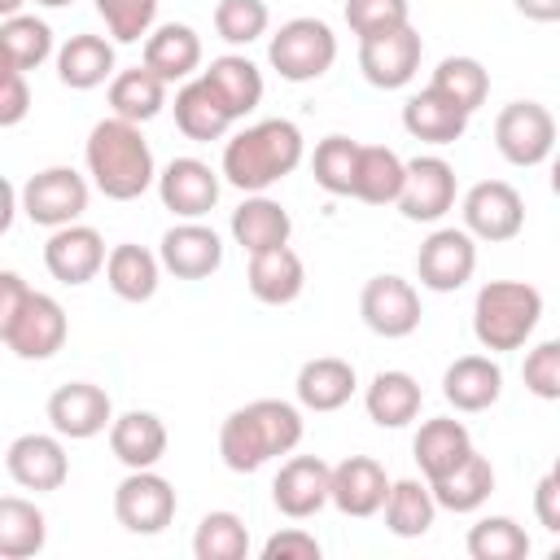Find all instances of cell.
I'll return each mask as SVG.
<instances>
[{"label": "cell", "mask_w": 560, "mask_h": 560, "mask_svg": "<svg viewBox=\"0 0 560 560\" xmlns=\"http://www.w3.org/2000/svg\"><path fill=\"white\" fill-rule=\"evenodd\" d=\"M35 4H44V9H66V4H74V0H35Z\"/></svg>", "instance_id": "cell-57"}, {"label": "cell", "mask_w": 560, "mask_h": 560, "mask_svg": "<svg viewBox=\"0 0 560 560\" xmlns=\"http://www.w3.org/2000/svg\"><path fill=\"white\" fill-rule=\"evenodd\" d=\"M328 468L332 464H324L319 455H293V459H284L280 472H276V481H271L276 508L284 516H293V521L315 516L328 503Z\"/></svg>", "instance_id": "cell-21"}, {"label": "cell", "mask_w": 560, "mask_h": 560, "mask_svg": "<svg viewBox=\"0 0 560 560\" xmlns=\"http://www.w3.org/2000/svg\"><path fill=\"white\" fill-rule=\"evenodd\" d=\"M271 22L267 0H219L214 4V31L228 44H254Z\"/></svg>", "instance_id": "cell-45"}, {"label": "cell", "mask_w": 560, "mask_h": 560, "mask_svg": "<svg viewBox=\"0 0 560 560\" xmlns=\"http://www.w3.org/2000/svg\"><path fill=\"white\" fill-rule=\"evenodd\" d=\"M464 232L472 241H512L525 228V201L508 179H481L464 192Z\"/></svg>", "instance_id": "cell-9"}, {"label": "cell", "mask_w": 560, "mask_h": 560, "mask_svg": "<svg viewBox=\"0 0 560 560\" xmlns=\"http://www.w3.org/2000/svg\"><path fill=\"white\" fill-rule=\"evenodd\" d=\"M26 114H31V88H26V74L13 70L0 79V127H18Z\"/></svg>", "instance_id": "cell-50"}, {"label": "cell", "mask_w": 560, "mask_h": 560, "mask_svg": "<svg viewBox=\"0 0 560 560\" xmlns=\"http://www.w3.org/2000/svg\"><path fill=\"white\" fill-rule=\"evenodd\" d=\"M4 74H13V61H9V52L0 48V79H4Z\"/></svg>", "instance_id": "cell-56"}, {"label": "cell", "mask_w": 560, "mask_h": 560, "mask_svg": "<svg viewBox=\"0 0 560 560\" xmlns=\"http://www.w3.org/2000/svg\"><path fill=\"white\" fill-rule=\"evenodd\" d=\"M468 118L451 96H442L438 88H420L407 105H402V127L407 136L424 140V144H455L468 131Z\"/></svg>", "instance_id": "cell-27"}, {"label": "cell", "mask_w": 560, "mask_h": 560, "mask_svg": "<svg viewBox=\"0 0 560 560\" xmlns=\"http://www.w3.org/2000/svg\"><path fill=\"white\" fill-rule=\"evenodd\" d=\"M22 4H26V0H0V18H13V13H22Z\"/></svg>", "instance_id": "cell-55"}, {"label": "cell", "mask_w": 560, "mask_h": 560, "mask_svg": "<svg viewBox=\"0 0 560 560\" xmlns=\"http://www.w3.org/2000/svg\"><path fill=\"white\" fill-rule=\"evenodd\" d=\"M359 315L376 337H411L420 328V293L402 276H372L359 293Z\"/></svg>", "instance_id": "cell-13"}, {"label": "cell", "mask_w": 560, "mask_h": 560, "mask_svg": "<svg viewBox=\"0 0 560 560\" xmlns=\"http://www.w3.org/2000/svg\"><path fill=\"white\" fill-rule=\"evenodd\" d=\"M66 332H70V324H66L61 302L52 293H35L31 289L22 311H18V319H13V328H9V337H4V346L18 359H52L66 346Z\"/></svg>", "instance_id": "cell-16"}, {"label": "cell", "mask_w": 560, "mask_h": 560, "mask_svg": "<svg viewBox=\"0 0 560 560\" xmlns=\"http://www.w3.org/2000/svg\"><path fill=\"white\" fill-rule=\"evenodd\" d=\"M306 144L298 122L289 118H262L245 131H236L223 149V179L241 192H267L284 175L298 171Z\"/></svg>", "instance_id": "cell-3"}, {"label": "cell", "mask_w": 560, "mask_h": 560, "mask_svg": "<svg viewBox=\"0 0 560 560\" xmlns=\"http://www.w3.org/2000/svg\"><path fill=\"white\" fill-rule=\"evenodd\" d=\"M249 551V529L236 512H206L192 534V556L197 560H245Z\"/></svg>", "instance_id": "cell-42"}, {"label": "cell", "mask_w": 560, "mask_h": 560, "mask_svg": "<svg viewBox=\"0 0 560 560\" xmlns=\"http://www.w3.org/2000/svg\"><path fill=\"white\" fill-rule=\"evenodd\" d=\"M289 232H293L289 210H284L280 201L262 197V192H249V197L232 210V241H236L245 254L289 245Z\"/></svg>", "instance_id": "cell-28"}, {"label": "cell", "mask_w": 560, "mask_h": 560, "mask_svg": "<svg viewBox=\"0 0 560 560\" xmlns=\"http://www.w3.org/2000/svg\"><path fill=\"white\" fill-rule=\"evenodd\" d=\"M302 442V411L284 398H254L236 407L219 429V455L232 472H258L267 459L289 455Z\"/></svg>", "instance_id": "cell-1"}, {"label": "cell", "mask_w": 560, "mask_h": 560, "mask_svg": "<svg viewBox=\"0 0 560 560\" xmlns=\"http://www.w3.org/2000/svg\"><path fill=\"white\" fill-rule=\"evenodd\" d=\"M420 402H424L420 381H416L411 372H398V368L376 372L372 385H368V394H363L368 420L381 424V429H402V424H411V420L420 416Z\"/></svg>", "instance_id": "cell-29"}, {"label": "cell", "mask_w": 560, "mask_h": 560, "mask_svg": "<svg viewBox=\"0 0 560 560\" xmlns=\"http://www.w3.org/2000/svg\"><path fill=\"white\" fill-rule=\"evenodd\" d=\"M4 468H9V477L22 490H35V494L61 490L66 477H70L66 446L52 433H22V438H13L9 451H4Z\"/></svg>", "instance_id": "cell-17"}, {"label": "cell", "mask_w": 560, "mask_h": 560, "mask_svg": "<svg viewBox=\"0 0 560 560\" xmlns=\"http://www.w3.org/2000/svg\"><path fill=\"white\" fill-rule=\"evenodd\" d=\"M385 529L398 534V538H420L433 529V516H438V503L429 494V481H416V477H402V481H389V494H385Z\"/></svg>", "instance_id": "cell-36"}, {"label": "cell", "mask_w": 560, "mask_h": 560, "mask_svg": "<svg viewBox=\"0 0 560 560\" xmlns=\"http://www.w3.org/2000/svg\"><path fill=\"white\" fill-rule=\"evenodd\" d=\"M534 512L547 534H560V477L556 472H542V481L534 490Z\"/></svg>", "instance_id": "cell-52"}, {"label": "cell", "mask_w": 560, "mask_h": 560, "mask_svg": "<svg viewBox=\"0 0 560 560\" xmlns=\"http://www.w3.org/2000/svg\"><path fill=\"white\" fill-rule=\"evenodd\" d=\"M293 389H298V402L306 411H337L354 398L359 376H354V363H346L337 354H319V359H306L298 368Z\"/></svg>", "instance_id": "cell-23"}, {"label": "cell", "mask_w": 560, "mask_h": 560, "mask_svg": "<svg viewBox=\"0 0 560 560\" xmlns=\"http://www.w3.org/2000/svg\"><path fill=\"white\" fill-rule=\"evenodd\" d=\"M26 293H31V284L18 271H0V341L9 337V328H13V319H18L22 302H26Z\"/></svg>", "instance_id": "cell-51"}, {"label": "cell", "mask_w": 560, "mask_h": 560, "mask_svg": "<svg viewBox=\"0 0 560 560\" xmlns=\"http://www.w3.org/2000/svg\"><path fill=\"white\" fill-rule=\"evenodd\" d=\"M18 210L39 228L79 223V214L88 210V179L70 166H44L22 184Z\"/></svg>", "instance_id": "cell-6"}, {"label": "cell", "mask_w": 560, "mask_h": 560, "mask_svg": "<svg viewBox=\"0 0 560 560\" xmlns=\"http://www.w3.org/2000/svg\"><path fill=\"white\" fill-rule=\"evenodd\" d=\"M429 88H438V92L451 96L464 114H472V109H481L486 96H490V74H486V66H481L477 57H442Z\"/></svg>", "instance_id": "cell-41"}, {"label": "cell", "mask_w": 560, "mask_h": 560, "mask_svg": "<svg viewBox=\"0 0 560 560\" xmlns=\"http://www.w3.org/2000/svg\"><path fill=\"white\" fill-rule=\"evenodd\" d=\"M162 105H166V83L153 70H144V66L122 70V74L109 79V109H114V118L149 122V118L162 114Z\"/></svg>", "instance_id": "cell-38"}, {"label": "cell", "mask_w": 560, "mask_h": 560, "mask_svg": "<svg viewBox=\"0 0 560 560\" xmlns=\"http://www.w3.org/2000/svg\"><path fill=\"white\" fill-rule=\"evenodd\" d=\"M48 538V521L31 499L4 494L0 499V560H26L39 556Z\"/></svg>", "instance_id": "cell-37"}, {"label": "cell", "mask_w": 560, "mask_h": 560, "mask_svg": "<svg viewBox=\"0 0 560 560\" xmlns=\"http://www.w3.org/2000/svg\"><path fill=\"white\" fill-rule=\"evenodd\" d=\"M411 4L407 0H346V22L359 39L368 35H385L394 26H407Z\"/></svg>", "instance_id": "cell-47"}, {"label": "cell", "mask_w": 560, "mask_h": 560, "mask_svg": "<svg viewBox=\"0 0 560 560\" xmlns=\"http://www.w3.org/2000/svg\"><path fill=\"white\" fill-rule=\"evenodd\" d=\"M389 494V477L372 455H346L328 468V503L341 516H376Z\"/></svg>", "instance_id": "cell-18"}, {"label": "cell", "mask_w": 560, "mask_h": 560, "mask_svg": "<svg viewBox=\"0 0 560 560\" xmlns=\"http://www.w3.org/2000/svg\"><path fill=\"white\" fill-rule=\"evenodd\" d=\"M472 451V433L464 429V420H451V416H438V420H424L416 442H411V455L424 472V481H438L446 477L464 455Z\"/></svg>", "instance_id": "cell-31"}, {"label": "cell", "mask_w": 560, "mask_h": 560, "mask_svg": "<svg viewBox=\"0 0 560 560\" xmlns=\"http://www.w3.org/2000/svg\"><path fill=\"white\" fill-rule=\"evenodd\" d=\"M429 494H433V503L446 508V512H477V508L494 494V468H490L486 455L468 451L446 477L429 481Z\"/></svg>", "instance_id": "cell-32"}, {"label": "cell", "mask_w": 560, "mask_h": 560, "mask_svg": "<svg viewBox=\"0 0 560 560\" xmlns=\"http://www.w3.org/2000/svg\"><path fill=\"white\" fill-rule=\"evenodd\" d=\"M398 188H402V158L385 144H359L350 197H359L368 206H389V201H398Z\"/></svg>", "instance_id": "cell-39"}, {"label": "cell", "mask_w": 560, "mask_h": 560, "mask_svg": "<svg viewBox=\"0 0 560 560\" xmlns=\"http://www.w3.org/2000/svg\"><path fill=\"white\" fill-rule=\"evenodd\" d=\"M394 206L411 223H438L455 206V166L433 153L402 162V188Z\"/></svg>", "instance_id": "cell-11"}, {"label": "cell", "mask_w": 560, "mask_h": 560, "mask_svg": "<svg viewBox=\"0 0 560 560\" xmlns=\"http://www.w3.org/2000/svg\"><path fill=\"white\" fill-rule=\"evenodd\" d=\"M96 13L105 18V31L118 44H136L153 31L158 18V0H96Z\"/></svg>", "instance_id": "cell-46"}, {"label": "cell", "mask_w": 560, "mask_h": 560, "mask_svg": "<svg viewBox=\"0 0 560 560\" xmlns=\"http://www.w3.org/2000/svg\"><path fill=\"white\" fill-rule=\"evenodd\" d=\"M521 376H525V389H529V394L556 402V398H560V341H538V346L525 354Z\"/></svg>", "instance_id": "cell-48"}, {"label": "cell", "mask_w": 560, "mask_h": 560, "mask_svg": "<svg viewBox=\"0 0 560 560\" xmlns=\"http://www.w3.org/2000/svg\"><path fill=\"white\" fill-rule=\"evenodd\" d=\"M503 394V368L490 354H464L442 372V398L455 411H486Z\"/></svg>", "instance_id": "cell-22"}, {"label": "cell", "mask_w": 560, "mask_h": 560, "mask_svg": "<svg viewBox=\"0 0 560 560\" xmlns=\"http://www.w3.org/2000/svg\"><path fill=\"white\" fill-rule=\"evenodd\" d=\"M175 508H179L175 486L153 468H131L114 486V516L127 534H162L175 521Z\"/></svg>", "instance_id": "cell-8"}, {"label": "cell", "mask_w": 560, "mask_h": 560, "mask_svg": "<svg viewBox=\"0 0 560 560\" xmlns=\"http://www.w3.org/2000/svg\"><path fill=\"white\" fill-rule=\"evenodd\" d=\"M206 79H210V88L223 96V105L232 109V118L254 114L258 101H262V70H258L249 57H241V52L214 57L210 70H206Z\"/></svg>", "instance_id": "cell-35"}, {"label": "cell", "mask_w": 560, "mask_h": 560, "mask_svg": "<svg viewBox=\"0 0 560 560\" xmlns=\"http://www.w3.org/2000/svg\"><path fill=\"white\" fill-rule=\"evenodd\" d=\"M201 66V35L184 22H162L144 35V70H153L162 83H179Z\"/></svg>", "instance_id": "cell-25"}, {"label": "cell", "mask_w": 560, "mask_h": 560, "mask_svg": "<svg viewBox=\"0 0 560 560\" xmlns=\"http://www.w3.org/2000/svg\"><path fill=\"white\" fill-rule=\"evenodd\" d=\"M158 262L175 276V280H206L219 271L223 262V241L214 228H206L201 219H184L162 236Z\"/></svg>", "instance_id": "cell-19"}, {"label": "cell", "mask_w": 560, "mask_h": 560, "mask_svg": "<svg viewBox=\"0 0 560 560\" xmlns=\"http://www.w3.org/2000/svg\"><path fill=\"white\" fill-rule=\"evenodd\" d=\"M516 13H525L529 22H556L560 18V0H512Z\"/></svg>", "instance_id": "cell-53"}, {"label": "cell", "mask_w": 560, "mask_h": 560, "mask_svg": "<svg viewBox=\"0 0 560 560\" xmlns=\"http://www.w3.org/2000/svg\"><path fill=\"white\" fill-rule=\"evenodd\" d=\"M494 149L512 166H542L556 149V118L538 101H512L494 118Z\"/></svg>", "instance_id": "cell-7"}, {"label": "cell", "mask_w": 560, "mask_h": 560, "mask_svg": "<svg viewBox=\"0 0 560 560\" xmlns=\"http://www.w3.org/2000/svg\"><path fill=\"white\" fill-rule=\"evenodd\" d=\"M468 556L472 560H521L529 556V534L512 516H481L468 529Z\"/></svg>", "instance_id": "cell-44"}, {"label": "cell", "mask_w": 560, "mask_h": 560, "mask_svg": "<svg viewBox=\"0 0 560 560\" xmlns=\"http://www.w3.org/2000/svg\"><path fill=\"white\" fill-rule=\"evenodd\" d=\"M13 219H18V188L0 175V236L13 228Z\"/></svg>", "instance_id": "cell-54"}, {"label": "cell", "mask_w": 560, "mask_h": 560, "mask_svg": "<svg viewBox=\"0 0 560 560\" xmlns=\"http://www.w3.org/2000/svg\"><path fill=\"white\" fill-rule=\"evenodd\" d=\"M158 276H162V262L144 245L127 241L105 254V280L122 302H149L158 293Z\"/></svg>", "instance_id": "cell-34"}, {"label": "cell", "mask_w": 560, "mask_h": 560, "mask_svg": "<svg viewBox=\"0 0 560 560\" xmlns=\"http://www.w3.org/2000/svg\"><path fill=\"white\" fill-rule=\"evenodd\" d=\"M0 48L9 52L13 70L26 74V70H35L52 57V26L35 13H13V18L0 22Z\"/></svg>", "instance_id": "cell-40"}, {"label": "cell", "mask_w": 560, "mask_h": 560, "mask_svg": "<svg viewBox=\"0 0 560 560\" xmlns=\"http://www.w3.org/2000/svg\"><path fill=\"white\" fill-rule=\"evenodd\" d=\"M175 127L188 136V140H219V136H228V127L236 122L232 118V109L223 105V96L210 88V79L206 74H197V79H188L179 92H175Z\"/></svg>", "instance_id": "cell-26"}, {"label": "cell", "mask_w": 560, "mask_h": 560, "mask_svg": "<svg viewBox=\"0 0 560 560\" xmlns=\"http://www.w3.org/2000/svg\"><path fill=\"white\" fill-rule=\"evenodd\" d=\"M114 74V44L105 35H70L57 48V79L74 92L101 88Z\"/></svg>", "instance_id": "cell-33"}, {"label": "cell", "mask_w": 560, "mask_h": 560, "mask_svg": "<svg viewBox=\"0 0 560 560\" xmlns=\"http://www.w3.org/2000/svg\"><path fill=\"white\" fill-rule=\"evenodd\" d=\"M83 158H88L92 184H96L109 201H136V197L149 192L153 179H158L153 149H149V140L140 136V122H127V118H101V122L88 131Z\"/></svg>", "instance_id": "cell-2"}, {"label": "cell", "mask_w": 560, "mask_h": 560, "mask_svg": "<svg viewBox=\"0 0 560 560\" xmlns=\"http://www.w3.org/2000/svg\"><path fill=\"white\" fill-rule=\"evenodd\" d=\"M109 451L127 468H153L166 455V424L153 411H122L109 420Z\"/></svg>", "instance_id": "cell-30"}, {"label": "cell", "mask_w": 560, "mask_h": 560, "mask_svg": "<svg viewBox=\"0 0 560 560\" xmlns=\"http://www.w3.org/2000/svg\"><path fill=\"white\" fill-rule=\"evenodd\" d=\"M245 284L258 302L267 306H289L298 302L302 284H306V267L302 258L289 249V245H276V249H258L249 254V271H245Z\"/></svg>", "instance_id": "cell-24"}, {"label": "cell", "mask_w": 560, "mask_h": 560, "mask_svg": "<svg viewBox=\"0 0 560 560\" xmlns=\"http://www.w3.org/2000/svg\"><path fill=\"white\" fill-rule=\"evenodd\" d=\"M354 166H359V140L350 136H324L315 144V158H311V171H315V184L332 197H350L354 188Z\"/></svg>", "instance_id": "cell-43"}, {"label": "cell", "mask_w": 560, "mask_h": 560, "mask_svg": "<svg viewBox=\"0 0 560 560\" xmlns=\"http://www.w3.org/2000/svg\"><path fill=\"white\" fill-rule=\"evenodd\" d=\"M267 61L280 79L289 83H311L319 74H328V66L337 61V35L324 18H289L271 44H267Z\"/></svg>", "instance_id": "cell-5"}, {"label": "cell", "mask_w": 560, "mask_h": 560, "mask_svg": "<svg viewBox=\"0 0 560 560\" xmlns=\"http://www.w3.org/2000/svg\"><path fill=\"white\" fill-rule=\"evenodd\" d=\"M420 52H424V39L420 31L407 22V26H394L385 35H368L359 39V70L372 88H407L420 70Z\"/></svg>", "instance_id": "cell-10"}, {"label": "cell", "mask_w": 560, "mask_h": 560, "mask_svg": "<svg viewBox=\"0 0 560 560\" xmlns=\"http://www.w3.org/2000/svg\"><path fill=\"white\" fill-rule=\"evenodd\" d=\"M153 184L175 219H201L219 206V171H210L201 158H171Z\"/></svg>", "instance_id": "cell-15"}, {"label": "cell", "mask_w": 560, "mask_h": 560, "mask_svg": "<svg viewBox=\"0 0 560 560\" xmlns=\"http://www.w3.org/2000/svg\"><path fill=\"white\" fill-rule=\"evenodd\" d=\"M262 560H319V542L306 529H280L262 542Z\"/></svg>", "instance_id": "cell-49"}, {"label": "cell", "mask_w": 560, "mask_h": 560, "mask_svg": "<svg viewBox=\"0 0 560 560\" xmlns=\"http://www.w3.org/2000/svg\"><path fill=\"white\" fill-rule=\"evenodd\" d=\"M542 319V293L525 280H490L477 289L472 302V337L481 341V350L503 354V350H521L534 328Z\"/></svg>", "instance_id": "cell-4"}, {"label": "cell", "mask_w": 560, "mask_h": 560, "mask_svg": "<svg viewBox=\"0 0 560 560\" xmlns=\"http://www.w3.org/2000/svg\"><path fill=\"white\" fill-rule=\"evenodd\" d=\"M114 420V402L101 385L92 381H70V385H57L52 398H48V424L57 438H70V442H88L96 433H105Z\"/></svg>", "instance_id": "cell-14"}, {"label": "cell", "mask_w": 560, "mask_h": 560, "mask_svg": "<svg viewBox=\"0 0 560 560\" xmlns=\"http://www.w3.org/2000/svg\"><path fill=\"white\" fill-rule=\"evenodd\" d=\"M477 271V241L464 228H438L424 236L416 254V276L433 293H455L472 280Z\"/></svg>", "instance_id": "cell-12"}, {"label": "cell", "mask_w": 560, "mask_h": 560, "mask_svg": "<svg viewBox=\"0 0 560 560\" xmlns=\"http://www.w3.org/2000/svg\"><path fill=\"white\" fill-rule=\"evenodd\" d=\"M44 267L61 284H88L105 267V241H101V232L88 228V223L52 228V236L44 245Z\"/></svg>", "instance_id": "cell-20"}]
</instances>
